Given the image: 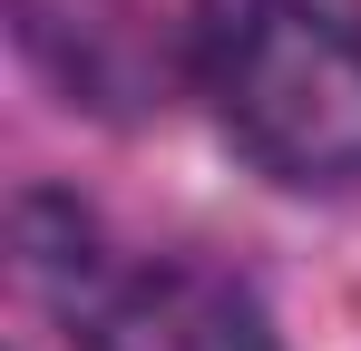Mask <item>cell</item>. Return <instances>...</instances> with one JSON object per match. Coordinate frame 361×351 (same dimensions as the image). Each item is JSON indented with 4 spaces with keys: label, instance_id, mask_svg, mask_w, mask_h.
Returning a JSON list of instances; mask_svg holds the SVG:
<instances>
[{
    "label": "cell",
    "instance_id": "7a4b0ae2",
    "mask_svg": "<svg viewBox=\"0 0 361 351\" xmlns=\"http://www.w3.org/2000/svg\"><path fill=\"white\" fill-rule=\"evenodd\" d=\"M88 351H283L264 302L205 264H137L78 312Z\"/></svg>",
    "mask_w": 361,
    "mask_h": 351
},
{
    "label": "cell",
    "instance_id": "6da1fadb",
    "mask_svg": "<svg viewBox=\"0 0 361 351\" xmlns=\"http://www.w3.org/2000/svg\"><path fill=\"white\" fill-rule=\"evenodd\" d=\"M195 78L274 185H361V0H195Z\"/></svg>",
    "mask_w": 361,
    "mask_h": 351
}]
</instances>
